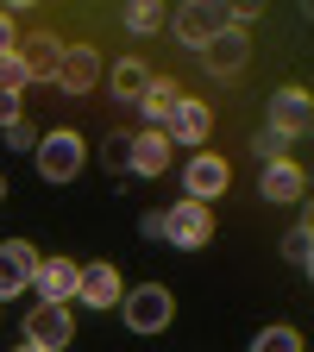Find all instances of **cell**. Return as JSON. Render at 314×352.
Returning <instances> with one entry per match:
<instances>
[{"instance_id":"obj_1","label":"cell","mask_w":314,"mask_h":352,"mask_svg":"<svg viewBox=\"0 0 314 352\" xmlns=\"http://www.w3.org/2000/svg\"><path fill=\"white\" fill-rule=\"evenodd\" d=\"M32 164H38V176H44V183H76V176H82V164H88V145H82V132H69V126L38 132Z\"/></svg>"},{"instance_id":"obj_2","label":"cell","mask_w":314,"mask_h":352,"mask_svg":"<svg viewBox=\"0 0 314 352\" xmlns=\"http://www.w3.org/2000/svg\"><path fill=\"white\" fill-rule=\"evenodd\" d=\"M120 315H126L132 333H164L170 315H176V296H170L164 283H139V289H126V296H120Z\"/></svg>"},{"instance_id":"obj_3","label":"cell","mask_w":314,"mask_h":352,"mask_svg":"<svg viewBox=\"0 0 314 352\" xmlns=\"http://www.w3.org/2000/svg\"><path fill=\"white\" fill-rule=\"evenodd\" d=\"M164 239L176 245V252H201L208 239H214V214H208V201H176V208H164Z\"/></svg>"},{"instance_id":"obj_4","label":"cell","mask_w":314,"mask_h":352,"mask_svg":"<svg viewBox=\"0 0 314 352\" xmlns=\"http://www.w3.org/2000/svg\"><path fill=\"white\" fill-rule=\"evenodd\" d=\"M227 183H233V164H227V157H214V151H195V157L183 164V195H189V201H214V195H227Z\"/></svg>"},{"instance_id":"obj_5","label":"cell","mask_w":314,"mask_h":352,"mask_svg":"<svg viewBox=\"0 0 314 352\" xmlns=\"http://www.w3.org/2000/svg\"><path fill=\"white\" fill-rule=\"evenodd\" d=\"M32 277H38V245L32 239H7V245H0V302L25 296Z\"/></svg>"},{"instance_id":"obj_6","label":"cell","mask_w":314,"mask_h":352,"mask_svg":"<svg viewBox=\"0 0 314 352\" xmlns=\"http://www.w3.org/2000/svg\"><path fill=\"white\" fill-rule=\"evenodd\" d=\"M208 132H214V113H208V101H176L170 107V120H164V139L170 145H189V151H201L208 145Z\"/></svg>"},{"instance_id":"obj_7","label":"cell","mask_w":314,"mask_h":352,"mask_svg":"<svg viewBox=\"0 0 314 352\" xmlns=\"http://www.w3.org/2000/svg\"><path fill=\"white\" fill-rule=\"evenodd\" d=\"M95 82H101V51H95V44H63L57 88H63V95H95Z\"/></svg>"},{"instance_id":"obj_8","label":"cell","mask_w":314,"mask_h":352,"mask_svg":"<svg viewBox=\"0 0 314 352\" xmlns=\"http://www.w3.org/2000/svg\"><path fill=\"white\" fill-rule=\"evenodd\" d=\"M69 333H76V321H69V308H63V302H38L32 315H25V340L44 346V352H63Z\"/></svg>"},{"instance_id":"obj_9","label":"cell","mask_w":314,"mask_h":352,"mask_svg":"<svg viewBox=\"0 0 314 352\" xmlns=\"http://www.w3.org/2000/svg\"><path fill=\"white\" fill-rule=\"evenodd\" d=\"M76 283H82V264L76 258H38V277H32V289H38V302H76Z\"/></svg>"},{"instance_id":"obj_10","label":"cell","mask_w":314,"mask_h":352,"mask_svg":"<svg viewBox=\"0 0 314 352\" xmlns=\"http://www.w3.org/2000/svg\"><path fill=\"white\" fill-rule=\"evenodd\" d=\"M308 120H314L308 88H277V95H271V132H283V139H302Z\"/></svg>"},{"instance_id":"obj_11","label":"cell","mask_w":314,"mask_h":352,"mask_svg":"<svg viewBox=\"0 0 314 352\" xmlns=\"http://www.w3.org/2000/svg\"><path fill=\"white\" fill-rule=\"evenodd\" d=\"M245 57H251V44H245V32H214L208 44H201V63L220 76V82H233L239 69H245Z\"/></svg>"},{"instance_id":"obj_12","label":"cell","mask_w":314,"mask_h":352,"mask_svg":"<svg viewBox=\"0 0 314 352\" xmlns=\"http://www.w3.org/2000/svg\"><path fill=\"white\" fill-rule=\"evenodd\" d=\"M13 57L25 63V76H32V82H57V63H63V38H57V32L19 38V51H13Z\"/></svg>"},{"instance_id":"obj_13","label":"cell","mask_w":314,"mask_h":352,"mask_svg":"<svg viewBox=\"0 0 314 352\" xmlns=\"http://www.w3.org/2000/svg\"><path fill=\"white\" fill-rule=\"evenodd\" d=\"M258 195H264V201H302V195H308V170H302L295 157H283V164H264V176H258Z\"/></svg>"},{"instance_id":"obj_14","label":"cell","mask_w":314,"mask_h":352,"mask_svg":"<svg viewBox=\"0 0 314 352\" xmlns=\"http://www.w3.org/2000/svg\"><path fill=\"white\" fill-rule=\"evenodd\" d=\"M120 296H126V283H120L113 264H88L82 283H76V302H88V308H120Z\"/></svg>"},{"instance_id":"obj_15","label":"cell","mask_w":314,"mask_h":352,"mask_svg":"<svg viewBox=\"0 0 314 352\" xmlns=\"http://www.w3.org/2000/svg\"><path fill=\"white\" fill-rule=\"evenodd\" d=\"M107 88H113V101L139 107V101H145V88H151V69H145V57H120V63L107 69Z\"/></svg>"},{"instance_id":"obj_16","label":"cell","mask_w":314,"mask_h":352,"mask_svg":"<svg viewBox=\"0 0 314 352\" xmlns=\"http://www.w3.org/2000/svg\"><path fill=\"white\" fill-rule=\"evenodd\" d=\"M170 170V139L164 132H132V176H164Z\"/></svg>"},{"instance_id":"obj_17","label":"cell","mask_w":314,"mask_h":352,"mask_svg":"<svg viewBox=\"0 0 314 352\" xmlns=\"http://www.w3.org/2000/svg\"><path fill=\"white\" fill-rule=\"evenodd\" d=\"M183 101V82H170V76H151V88H145V120H151V132H164V120H170V107Z\"/></svg>"},{"instance_id":"obj_18","label":"cell","mask_w":314,"mask_h":352,"mask_svg":"<svg viewBox=\"0 0 314 352\" xmlns=\"http://www.w3.org/2000/svg\"><path fill=\"white\" fill-rule=\"evenodd\" d=\"M120 25H126L132 38H151V32L170 25V7H157V0H132V7L120 13Z\"/></svg>"},{"instance_id":"obj_19","label":"cell","mask_w":314,"mask_h":352,"mask_svg":"<svg viewBox=\"0 0 314 352\" xmlns=\"http://www.w3.org/2000/svg\"><path fill=\"white\" fill-rule=\"evenodd\" d=\"M101 164L113 176H132V132H107V139H101Z\"/></svg>"},{"instance_id":"obj_20","label":"cell","mask_w":314,"mask_h":352,"mask_svg":"<svg viewBox=\"0 0 314 352\" xmlns=\"http://www.w3.org/2000/svg\"><path fill=\"white\" fill-rule=\"evenodd\" d=\"M308 252H314V233H308V214H302V220H295V233L283 239V258L295 264V271H314V258H308Z\"/></svg>"},{"instance_id":"obj_21","label":"cell","mask_w":314,"mask_h":352,"mask_svg":"<svg viewBox=\"0 0 314 352\" xmlns=\"http://www.w3.org/2000/svg\"><path fill=\"white\" fill-rule=\"evenodd\" d=\"M251 352H302V333H295V327H264V333L251 340Z\"/></svg>"},{"instance_id":"obj_22","label":"cell","mask_w":314,"mask_h":352,"mask_svg":"<svg viewBox=\"0 0 314 352\" xmlns=\"http://www.w3.org/2000/svg\"><path fill=\"white\" fill-rule=\"evenodd\" d=\"M251 157H264V164H283V157H289V139H283V132H271V126H264L258 139H251Z\"/></svg>"},{"instance_id":"obj_23","label":"cell","mask_w":314,"mask_h":352,"mask_svg":"<svg viewBox=\"0 0 314 352\" xmlns=\"http://www.w3.org/2000/svg\"><path fill=\"white\" fill-rule=\"evenodd\" d=\"M7 145H13V151H25V157H32V151H38V126H32V120H25V113H19V120H13V126H7Z\"/></svg>"},{"instance_id":"obj_24","label":"cell","mask_w":314,"mask_h":352,"mask_svg":"<svg viewBox=\"0 0 314 352\" xmlns=\"http://www.w3.org/2000/svg\"><path fill=\"white\" fill-rule=\"evenodd\" d=\"M25 82H32V76H25V63H19V57H0V88H7V95H19Z\"/></svg>"},{"instance_id":"obj_25","label":"cell","mask_w":314,"mask_h":352,"mask_svg":"<svg viewBox=\"0 0 314 352\" xmlns=\"http://www.w3.org/2000/svg\"><path fill=\"white\" fill-rule=\"evenodd\" d=\"M13 51H19V25L0 13V57H13Z\"/></svg>"},{"instance_id":"obj_26","label":"cell","mask_w":314,"mask_h":352,"mask_svg":"<svg viewBox=\"0 0 314 352\" xmlns=\"http://www.w3.org/2000/svg\"><path fill=\"white\" fill-rule=\"evenodd\" d=\"M19 120V95H7V88H0V132H7Z\"/></svg>"},{"instance_id":"obj_27","label":"cell","mask_w":314,"mask_h":352,"mask_svg":"<svg viewBox=\"0 0 314 352\" xmlns=\"http://www.w3.org/2000/svg\"><path fill=\"white\" fill-rule=\"evenodd\" d=\"M139 233H145V239H164V208H151V214L139 220Z\"/></svg>"},{"instance_id":"obj_28","label":"cell","mask_w":314,"mask_h":352,"mask_svg":"<svg viewBox=\"0 0 314 352\" xmlns=\"http://www.w3.org/2000/svg\"><path fill=\"white\" fill-rule=\"evenodd\" d=\"M13 352H44V346H32V340H19V346H13Z\"/></svg>"},{"instance_id":"obj_29","label":"cell","mask_w":314,"mask_h":352,"mask_svg":"<svg viewBox=\"0 0 314 352\" xmlns=\"http://www.w3.org/2000/svg\"><path fill=\"white\" fill-rule=\"evenodd\" d=\"M0 195H7V176H0Z\"/></svg>"}]
</instances>
